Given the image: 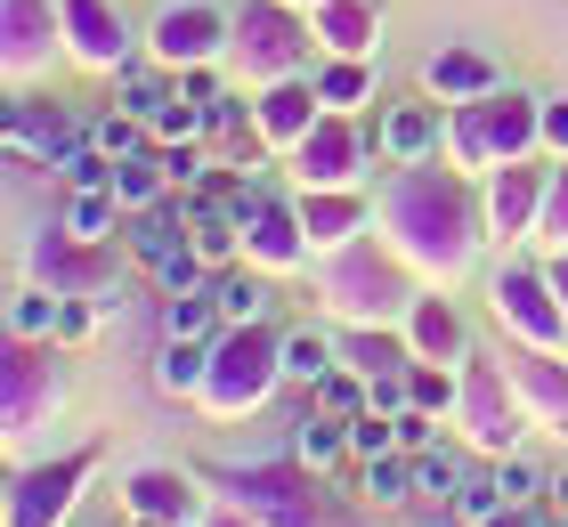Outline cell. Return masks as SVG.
Returning <instances> with one entry per match:
<instances>
[{"instance_id": "cell-2", "label": "cell", "mask_w": 568, "mask_h": 527, "mask_svg": "<svg viewBox=\"0 0 568 527\" xmlns=\"http://www.w3.org/2000/svg\"><path fill=\"white\" fill-rule=\"evenodd\" d=\"M415 487H423V495L463 487V455H423V463H415Z\"/></svg>"}, {"instance_id": "cell-9", "label": "cell", "mask_w": 568, "mask_h": 527, "mask_svg": "<svg viewBox=\"0 0 568 527\" xmlns=\"http://www.w3.org/2000/svg\"><path fill=\"white\" fill-rule=\"evenodd\" d=\"M122 98H131V114H163V90H154V73H122Z\"/></svg>"}, {"instance_id": "cell-15", "label": "cell", "mask_w": 568, "mask_h": 527, "mask_svg": "<svg viewBox=\"0 0 568 527\" xmlns=\"http://www.w3.org/2000/svg\"><path fill=\"white\" fill-rule=\"evenodd\" d=\"M552 504H560V511H568V479H560V487H552Z\"/></svg>"}, {"instance_id": "cell-8", "label": "cell", "mask_w": 568, "mask_h": 527, "mask_svg": "<svg viewBox=\"0 0 568 527\" xmlns=\"http://www.w3.org/2000/svg\"><path fill=\"white\" fill-rule=\"evenodd\" d=\"M366 495H374V504H398V495H406V463H374L366 470Z\"/></svg>"}, {"instance_id": "cell-5", "label": "cell", "mask_w": 568, "mask_h": 527, "mask_svg": "<svg viewBox=\"0 0 568 527\" xmlns=\"http://www.w3.org/2000/svg\"><path fill=\"white\" fill-rule=\"evenodd\" d=\"M382 139H390V154H415V146L430 139V114H390V130H382Z\"/></svg>"}, {"instance_id": "cell-14", "label": "cell", "mask_w": 568, "mask_h": 527, "mask_svg": "<svg viewBox=\"0 0 568 527\" xmlns=\"http://www.w3.org/2000/svg\"><path fill=\"white\" fill-rule=\"evenodd\" d=\"M317 389H325V414H357V389H349V382H333V374H325Z\"/></svg>"}, {"instance_id": "cell-10", "label": "cell", "mask_w": 568, "mask_h": 527, "mask_svg": "<svg viewBox=\"0 0 568 527\" xmlns=\"http://www.w3.org/2000/svg\"><path fill=\"white\" fill-rule=\"evenodd\" d=\"M496 487H504V504H520V495L536 487V463H520V455H511V463L496 470Z\"/></svg>"}, {"instance_id": "cell-12", "label": "cell", "mask_w": 568, "mask_h": 527, "mask_svg": "<svg viewBox=\"0 0 568 527\" xmlns=\"http://www.w3.org/2000/svg\"><path fill=\"white\" fill-rule=\"evenodd\" d=\"M106 220H114V211H106V195H98V188H90L82 203H73V227H82V235H98Z\"/></svg>"}, {"instance_id": "cell-6", "label": "cell", "mask_w": 568, "mask_h": 527, "mask_svg": "<svg viewBox=\"0 0 568 527\" xmlns=\"http://www.w3.org/2000/svg\"><path fill=\"white\" fill-rule=\"evenodd\" d=\"M390 438H398V430H390V422H374V414L349 422V446H357V455H390Z\"/></svg>"}, {"instance_id": "cell-7", "label": "cell", "mask_w": 568, "mask_h": 527, "mask_svg": "<svg viewBox=\"0 0 568 527\" xmlns=\"http://www.w3.org/2000/svg\"><path fill=\"white\" fill-rule=\"evenodd\" d=\"M301 455L308 463H333V455H342V430H333V422H301Z\"/></svg>"}, {"instance_id": "cell-3", "label": "cell", "mask_w": 568, "mask_h": 527, "mask_svg": "<svg viewBox=\"0 0 568 527\" xmlns=\"http://www.w3.org/2000/svg\"><path fill=\"white\" fill-rule=\"evenodd\" d=\"M220 316L252 325V316H268V293H261V284H220Z\"/></svg>"}, {"instance_id": "cell-1", "label": "cell", "mask_w": 568, "mask_h": 527, "mask_svg": "<svg viewBox=\"0 0 568 527\" xmlns=\"http://www.w3.org/2000/svg\"><path fill=\"white\" fill-rule=\"evenodd\" d=\"M284 374H293V382H325V374H333V365H325V341H317V333H293V341H284Z\"/></svg>"}, {"instance_id": "cell-4", "label": "cell", "mask_w": 568, "mask_h": 527, "mask_svg": "<svg viewBox=\"0 0 568 527\" xmlns=\"http://www.w3.org/2000/svg\"><path fill=\"white\" fill-rule=\"evenodd\" d=\"M496 504H504V487H496V479H463V495H455V511H463V519H487Z\"/></svg>"}, {"instance_id": "cell-11", "label": "cell", "mask_w": 568, "mask_h": 527, "mask_svg": "<svg viewBox=\"0 0 568 527\" xmlns=\"http://www.w3.org/2000/svg\"><path fill=\"white\" fill-rule=\"evenodd\" d=\"M90 139H98V154H131V146H139V130H131V122H98Z\"/></svg>"}, {"instance_id": "cell-13", "label": "cell", "mask_w": 568, "mask_h": 527, "mask_svg": "<svg viewBox=\"0 0 568 527\" xmlns=\"http://www.w3.org/2000/svg\"><path fill=\"white\" fill-rule=\"evenodd\" d=\"M163 325H171V333H203V301H171Z\"/></svg>"}]
</instances>
